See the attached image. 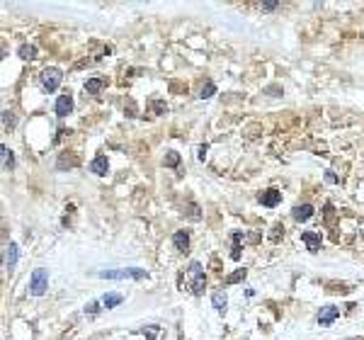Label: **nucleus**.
<instances>
[{
    "label": "nucleus",
    "instance_id": "obj_8",
    "mask_svg": "<svg viewBox=\"0 0 364 340\" xmlns=\"http://www.w3.org/2000/svg\"><path fill=\"white\" fill-rule=\"evenodd\" d=\"M90 170L95 173V175H107V170H110V163H107V156H97L92 163H90Z\"/></svg>",
    "mask_w": 364,
    "mask_h": 340
},
{
    "label": "nucleus",
    "instance_id": "obj_7",
    "mask_svg": "<svg viewBox=\"0 0 364 340\" xmlns=\"http://www.w3.org/2000/svg\"><path fill=\"white\" fill-rule=\"evenodd\" d=\"M17 255H20V251H17V243H10L8 248H5V270H15L17 267Z\"/></svg>",
    "mask_w": 364,
    "mask_h": 340
},
{
    "label": "nucleus",
    "instance_id": "obj_23",
    "mask_svg": "<svg viewBox=\"0 0 364 340\" xmlns=\"http://www.w3.org/2000/svg\"><path fill=\"white\" fill-rule=\"evenodd\" d=\"M345 340H357V338H345Z\"/></svg>",
    "mask_w": 364,
    "mask_h": 340
},
{
    "label": "nucleus",
    "instance_id": "obj_20",
    "mask_svg": "<svg viewBox=\"0 0 364 340\" xmlns=\"http://www.w3.org/2000/svg\"><path fill=\"white\" fill-rule=\"evenodd\" d=\"M180 163V156L175 153V151H170V153L166 156V165H177Z\"/></svg>",
    "mask_w": 364,
    "mask_h": 340
},
{
    "label": "nucleus",
    "instance_id": "obj_17",
    "mask_svg": "<svg viewBox=\"0 0 364 340\" xmlns=\"http://www.w3.org/2000/svg\"><path fill=\"white\" fill-rule=\"evenodd\" d=\"M37 56V49L34 46H20V58H24V61H29V58H34Z\"/></svg>",
    "mask_w": 364,
    "mask_h": 340
},
{
    "label": "nucleus",
    "instance_id": "obj_6",
    "mask_svg": "<svg viewBox=\"0 0 364 340\" xmlns=\"http://www.w3.org/2000/svg\"><path fill=\"white\" fill-rule=\"evenodd\" d=\"M71 110H73V98L71 95H58V100H56V114L58 117H68Z\"/></svg>",
    "mask_w": 364,
    "mask_h": 340
},
{
    "label": "nucleus",
    "instance_id": "obj_18",
    "mask_svg": "<svg viewBox=\"0 0 364 340\" xmlns=\"http://www.w3.org/2000/svg\"><path fill=\"white\" fill-rule=\"evenodd\" d=\"M241 280H245V270H238V272H233L226 277V282L228 285H236V282H241Z\"/></svg>",
    "mask_w": 364,
    "mask_h": 340
},
{
    "label": "nucleus",
    "instance_id": "obj_4",
    "mask_svg": "<svg viewBox=\"0 0 364 340\" xmlns=\"http://www.w3.org/2000/svg\"><path fill=\"white\" fill-rule=\"evenodd\" d=\"M189 274H192V292H194V294H202L204 287H207V280H204V272H202V265L192 263L189 265Z\"/></svg>",
    "mask_w": 364,
    "mask_h": 340
},
{
    "label": "nucleus",
    "instance_id": "obj_14",
    "mask_svg": "<svg viewBox=\"0 0 364 340\" xmlns=\"http://www.w3.org/2000/svg\"><path fill=\"white\" fill-rule=\"evenodd\" d=\"M102 85H105V80H102V78H90L88 83H85V92H88V95H100Z\"/></svg>",
    "mask_w": 364,
    "mask_h": 340
},
{
    "label": "nucleus",
    "instance_id": "obj_21",
    "mask_svg": "<svg viewBox=\"0 0 364 340\" xmlns=\"http://www.w3.org/2000/svg\"><path fill=\"white\" fill-rule=\"evenodd\" d=\"M260 8H262V10H275V8H277V3H262Z\"/></svg>",
    "mask_w": 364,
    "mask_h": 340
},
{
    "label": "nucleus",
    "instance_id": "obj_15",
    "mask_svg": "<svg viewBox=\"0 0 364 340\" xmlns=\"http://www.w3.org/2000/svg\"><path fill=\"white\" fill-rule=\"evenodd\" d=\"M121 301H124V296H121V294H107V296H105V299H102V304H105V306H107V308H114V306H119Z\"/></svg>",
    "mask_w": 364,
    "mask_h": 340
},
{
    "label": "nucleus",
    "instance_id": "obj_3",
    "mask_svg": "<svg viewBox=\"0 0 364 340\" xmlns=\"http://www.w3.org/2000/svg\"><path fill=\"white\" fill-rule=\"evenodd\" d=\"M61 80H63V73L58 71V68H46L44 73H42V88L46 92H54L58 85H61Z\"/></svg>",
    "mask_w": 364,
    "mask_h": 340
},
{
    "label": "nucleus",
    "instance_id": "obj_1",
    "mask_svg": "<svg viewBox=\"0 0 364 340\" xmlns=\"http://www.w3.org/2000/svg\"><path fill=\"white\" fill-rule=\"evenodd\" d=\"M146 270L141 267H129V270H105V272H100L102 280H144L146 277Z\"/></svg>",
    "mask_w": 364,
    "mask_h": 340
},
{
    "label": "nucleus",
    "instance_id": "obj_2",
    "mask_svg": "<svg viewBox=\"0 0 364 340\" xmlns=\"http://www.w3.org/2000/svg\"><path fill=\"white\" fill-rule=\"evenodd\" d=\"M46 287H49V272H46L44 267H37L29 277V292L34 296H42L46 292Z\"/></svg>",
    "mask_w": 364,
    "mask_h": 340
},
{
    "label": "nucleus",
    "instance_id": "obj_9",
    "mask_svg": "<svg viewBox=\"0 0 364 340\" xmlns=\"http://www.w3.org/2000/svg\"><path fill=\"white\" fill-rule=\"evenodd\" d=\"M301 238H304V243L309 245L311 253H316L320 248V236L316 233V231H304V233H301Z\"/></svg>",
    "mask_w": 364,
    "mask_h": 340
},
{
    "label": "nucleus",
    "instance_id": "obj_11",
    "mask_svg": "<svg viewBox=\"0 0 364 340\" xmlns=\"http://www.w3.org/2000/svg\"><path fill=\"white\" fill-rule=\"evenodd\" d=\"M279 199H282V192H277V190H267L260 195V202L265 207H275V204H279Z\"/></svg>",
    "mask_w": 364,
    "mask_h": 340
},
{
    "label": "nucleus",
    "instance_id": "obj_13",
    "mask_svg": "<svg viewBox=\"0 0 364 340\" xmlns=\"http://www.w3.org/2000/svg\"><path fill=\"white\" fill-rule=\"evenodd\" d=\"M173 243H175L177 251H187V245H189V233H187V231H175V236H173Z\"/></svg>",
    "mask_w": 364,
    "mask_h": 340
},
{
    "label": "nucleus",
    "instance_id": "obj_19",
    "mask_svg": "<svg viewBox=\"0 0 364 340\" xmlns=\"http://www.w3.org/2000/svg\"><path fill=\"white\" fill-rule=\"evenodd\" d=\"M214 92H216V85H214V83H207V85H204V88H202V95H199V98H211V95H214Z\"/></svg>",
    "mask_w": 364,
    "mask_h": 340
},
{
    "label": "nucleus",
    "instance_id": "obj_12",
    "mask_svg": "<svg viewBox=\"0 0 364 340\" xmlns=\"http://www.w3.org/2000/svg\"><path fill=\"white\" fill-rule=\"evenodd\" d=\"M311 217H313V207H311V204H299V207H294V219L296 221H309Z\"/></svg>",
    "mask_w": 364,
    "mask_h": 340
},
{
    "label": "nucleus",
    "instance_id": "obj_16",
    "mask_svg": "<svg viewBox=\"0 0 364 340\" xmlns=\"http://www.w3.org/2000/svg\"><path fill=\"white\" fill-rule=\"evenodd\" d=\"M12 165H15V158H12V151L8 146H3V168L5 170H10Z\"/></svg>",
    "mask_w": 364,
    "mask_h": 340
},
{
    "label": "nucleus",
    "instance_id": "obj_5",
    "mask_svg": "<svg viewBox=\"0 0 364 340\" xmlns=\"http://www.w3.org/2000/svg\"><path fill=\"white\" fill-rule=\"evenodd\" d=\"M340 316V308H335V306H323L318 311V323L320 326H330L335 318Z\"/></svg>",
    "mask_w": 364,
    "mask_h": 340
},
{
    "label": "nucleus",
    "instance_id": "obj_22",
    "mask_svg": "<svg viewBox=\"0 0 364 340\" xmlns=\"http://www.w3.org/2000/svg\"><path fill=\"white\" fill-rule=\"evenodd\" d=\"M85 311H90V314H97V301H95V304H90V306H85Z\"/></svg>",
    "mask_w": 364,
    "mask_h": 340
},
{
    "label": "nucleus",
    "instance_id": "obj_10",
    "mask_svg": "<svg viewBox=\"0 0 364 340\" xmlns=\"http://www.w3.org/2000/svg\"><path fill=\"white\" fill-rule=\"evenodd\" d=\"M211 304H214V308H216L219 314H223V311H226V306H228V296H226V292H223V289L214 292V296H211Z\"/></svg>",
    "mask_w": 364,
    "mask_h": 340
}]
</instances>
